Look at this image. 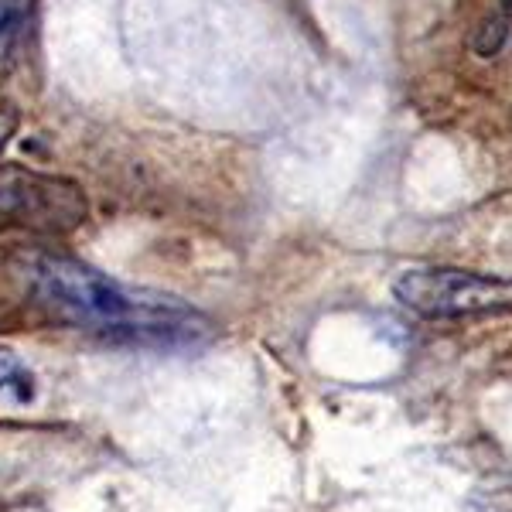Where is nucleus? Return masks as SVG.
<instances>
[{
	"label": "nucleus",
	"instance_id": "obj_2",
	"mask_svg": "<svg viewBox=\"0 0 512 512\" xmlns=\"http://www.w3.org/2000/svg\"><path fill=\"white\" fill-rule=\"evenodd\" d=\"M403 311L424 321L489 318L512 311V277L465 267H410L393 280Z\"/></svg>",
	"mask_w": 512,
	"mask_h": 512
},
{
	"label": "nucleus",
	"instance_id": "obj_6",
	"mask_svg": "<svg viewBox=\"0 0 512 512\" xmlns=\"http://www.w3.org/2000/svg\"><path fill=\"white\" fill-rule=\"evenodd\" d=\"M14 130H18V113H14L11 106H0V151H4L7 140L14 137Z\"/></svg>",
	"mask_w": 512,
	"mask_h": 512
},
{
	"label": "nucleus",
	"instance_id": "obj_5",
	"mask_svg": "<svg viewBox=\"0 0 512 512\" xmlns=\"http://www.w3.org/2000/svg\"><path fill=\"white\" fill-rule=\"evenodd\" d=\"M21 376H24V366H21V362L14 359L11 352L0 349V393H4L7 386H11L14 379H21Z\"/></svg>",
	"mask_w": 512,
	"mask_h": 512
},
{
	"label": "nucleus",
	"instance_id": "obj_3",
	"mask_svg": "<svg viewBox=\"0 0 512 512\" xmlns=\"http://www.w3.org/2000/svg\"><path fill=\"white\" fill-rule=\"evenodd\" d=\"M86 222V195L79 185L41 171L0 164V236H62Z\"/></svg>",
	"mask_w": 512,
	"mask_h": 512
},
{
	"label": "nucleus",
	"instance_id": "obj_4",
	"mask_svg": "<svg viewBox=\"0 0 512 512\" xmlns=\"http://www.w3.org/2000/svg\"><path fill=\"white\" fill-rule=\"evenodd\" d=\"M28 11H31V0H0V59H4L24 35Z\"/></svg>",
	"mask_w": 512,
	"mask_h": 512
},
{
	"label": "nucleus",
	"instance_id": "obj_1",
	"mask_svg": "<svg viewBox=\"0 0 512 512\" xmlns=\"http://www.w3.org/2000/svg\"><path fill=\"white\" fill-rule=\"evenodd\" d=\"M31 294L45 311L82 332L113 342L154 345V349H185L212 335V321L178 297L130 291L103 270L76 256L38 253L28 263Z\"/></svg>",
	"mask_w": 512,
	"mask_h": 512
}]
</instances>
